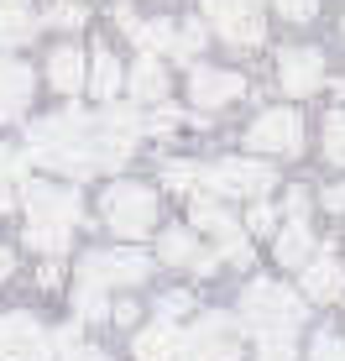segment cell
Masks as SVG:
<instances>
[{"label": "cell", "mask_w": 345, "mask_h": 361, "mask_svg": "<svg viewBox=\"0 0 345 361\" xmlns=\"http://www.w3.org/2000/svg\"><path fill=\"white\" fill-rule=\"evenodd\" d=\"M241 319L251 325L262 341H293V330L303 325V298L282 283H251L241 293Z\"/></svg>", "instance_id": "obj_2"}, {"label": "cell", "mask_w": 345, "mask_h": 361, "mask_svg": "<svg viewBox=\"0 0 345 361\" xmlns=\"http://www.w3.org/2000/svg\"><path fill=\"white\" fill-rule=\"evenodd\" d=\"M47 79H53V90L73 94V90H84V84H89V63H84L79 47H58V53L47 58Z\"/></svg>", "instance_id": "obj_16"}, {"label": "cell", "mask_w": 345, "mask_h": 361, "mask_svg": "<svg viewBox=\"0 0 345 361\" xmlns=\"http://www.w3.org/2000/svg\"><path fill=\"white\" fill-rule=\"evenodd\" d=\"M204 11H209V21L220 27V37L225 42H236V47H251V42H262V0H204Z\"/></svg>", "instance_id": "obj_5"}, {"label": "cell", "mask_w": 345, "mask_h": 361, "mask_svg": "<svg viewBox=\"0 0 345 361\" xmlns=\"http://www.w3.org/2000/svg\"><path fill=\"white\" fill-rule=\"evenodd\" d=\"M288 209H293V220H303V215H309V194L293 189V194H288Z\"/></svg>", "instance_id": "obj_38"}, {"label": "cell", "mask_w": 345, "mask_h": 361, "mask_svg": "<svg viewBox=\"0 0 345 361\" xmlns=\"http://www.w3.org/2000/svg\"><path fill=\"white\" fill-rule=\"evenodd\" d=\"M277 84L288 94H314L319 84H325V58H319L314 47H288V53L277 58Z\"/></svg>", "instance_id": "obj_12"}, {"label": "cell", "mask_w": 345, "mask_h": 361, "mask_svg": "<svg viewBox=\"0 0 345 361\" xmlns=\"http://www.w3.org/2000/svg\"><path fill=\"white\" fill-rule=\"evenodd\" d=\"M120 79H126V73H120V63H115L110 53H100V58L89 63V90L100 94V99H110V94H115V90H120Z\"/></svg>", "instance_id": "obj_23"}, {"label": "cell", "mask_w": 345, "mask_h": 361, "mask_svg": "<svg viewBox=\"0 0 345 361\" xmlns=\"http://www.w3.org/2000/svg\"><path fill=\"white\" fill-rule=\"evenodd\" d=\"M325 209H345V183H335V189H325Z\"/></svg>", "instance_id": "obj_39"}, {"label": "cell", "mask_w": 345, "mask_h": 361, "mask_svg": "<svg viewBox=\"0 0 345 361\" xmlns=\"http://www.w3.org/2000/svg\"><path fill=\"white\" fill-rule=\"evenodd\" d=\"M204 183L215 194H251V199H262L277 183V173L262 168V163H246V157H225V163L204 168Z\"/></svg>", "instance_id": "obj_7"}, {"label": "cell", "mask_w": 345, "mask_h": 361, "mask_svg": "<svg viewBox=\"0 0 345 361\" xmlns=\"http://www.w3.org/2000/svg\"><path fill=\"white\" fill-rule=\"evenodd\" d=\"M152 272V262H146L142 252H89L79 262V278L100 283V288H110V283H126V288H137V283Z\"/></svg>", "instance_id": "obj_9"}, {"label": "cell", "mask_w": 345, "mask_h": 361, "mask_svg": "<svg viewBox=\"0 0 345 361\" xmlns=\"http://www.w3.org/2000/svg\"><path fill=\"white\" fill-rule=\"evenodd\" d=\"M172 126H183L178 110H157V116H152V131H172Z\"/></svg>", "instance_id": "obj_37"}, {"label": "cell", "mask_w": 345, "mask_h": 361, "mask_svg": "<svg viewBox=\"0 0 345 361\" xmlns=\"http://www.w3.org/2000/svg\"><path fill=\"white\" fill-rule=\"evenodd\" d=\"M163 262H172V267L189 262L194 272H209V267H215V257H204L199 246H194L189 231H168V235H163Z\"/></svg>", "instance_id": "obj_19"}, {"label": "cell", "mask_w": 345, "mask_h": 361, "mask_svg": "<svg viewBox=\"0 0 345 361\" xmlns=\"http://www.w3.org/2000/svg\"><path fill=\"white\" fill-rule=\"evenodd\" d=\"M168 189H194V183H204V168H194V163H168Z\"/></svg>", "instance_id": "obj_28"}, {"label": "cell", "mask_w": 345, "mask_h": 361, "mask_svg": "<svg viewBox=\"0 0 345 361\" xmlns=\"http://www.w3.org/2000/svg\"><path fill=\"white\" fill-rule=\"evenodd\" d=\"M246 226H251V231H272V226H277L272 204H262V199H256V204H251V215H246Z\"/></svg>", "instance_id": "obj_33"}, {"label": "cell", "mask_w": 345, "mask_h": 361, "mask_svg": "<svg viewBox=\"0 0 345 361\" xmlns=\"http://www.w3.org/2000/svg\"><path fill=\"white\" fill-rule=\"evenodd\" d=\"M277 11H282L288 21H309V16H314V0H277Z\"/></svg>", "instance_id": "obj_34"}, {"label": "cell", "mask_w": 345, "mask_h": 361, "mask_svg": "<svg viewBox=\"0 0 345 361\" xmlns=\"http://www.w3.org/2000/svg\"><path fill=\"white\" fill-rule=\"evenodd\" d=\"M256 361H293V341H262V356Z\"/></svg>", "instance_id": "obj_35"}, {"label": "cell", "mask_w": 345, "mask_h": 361, "mask_svg": "<svg viewBox=\"0 0 345 361\" xmlns=\"http://www.w3.org/2000/svg\"><path fill=\"white\" fill-rule=\"evenodd\" d=\"M16 178H27V157L0 147V183H16Z\"/></svg>", "instance_id": "obj_29"}, {"label": "cell", "mask_w": 345, "mask_h": 361, "mask_svg": "<svg viewBox=\"0 0 345 361\" xmlns=\"http://www.w3.org/2000/svg\"><path fill=\"white\" fill-rule=\"evenodd\" d=\"M137 42L146 53H178V27H172V21H142Z\"/></svg>", "instance_id": "obj_22"}, {"label": "cell", "mask_w": 345, "mask_h": 361, "mask_svg": "<svg viewBox=\"0 0 345 361\" xmlns=\"http://www.w3.org/2000/svg\"><path fill=\"white\" fill-rule=\"evenodd\" d=\"M345 293V267L335 262L330 252H319L309 267H303V298H314V304H330V298Z\"/></svg>", "instance_id": "obj_15"}, {"label": "cell", "mask_w": 345, "mask_h": 361, "mask_svg": "<svg viewBox=\"0 0 345 361\" xmlns=\"http://www.w3.org/2000/svg\"><path fill=\"white\" fill-rule=\"evenodd\" d=\"M325 157L335 168H345V110H335V116L325 121Z\"/></svg>", "instance_id": "obj_26"}, {"label": "cell", "mask_w": 345, "mask_h": 361, "mask_svg": "<svg viewBox=\"0 0 345 361\" xmlns=\"http://www.w3.org/2000/svg\"><path fill=\"white\" fill-rule=\"evenodd\" d=\"M53 345H58V356H63V361H110L105 351H94V345H79V325H63L53 335Z\"/></svg>", "instance_id": "obj_24"}, {"label": "cell", "mask_w": 345, "mask_h": 361, "mask_svg": "<svg viewBox=\"0 0 345 361\" xmlns=\"http://www.w3.org/2000/svg\"><path fill=\"white\" fill-rule=\"evenodd\" d=\"M6 272H11V252L0 246V278H6Z\"/></svg>", "instance_id": "obj_41"}, {"label": "cell", "mask_w": 345, "mask_h": 361, "mask_svg": "<svg viewBox=\"0 0 345 361\" xmlns=\"http://www.w3.org/2000/svg\"><path fill=\"white\" fill-rule=\"evenodd\" d=\"M277 262L282 267H309L314 262V235L303 220H293L288 231H277Z\"/></svg>", "instance_id": "obj_17"}, {"label": "cell", "mask_w": 345, "mask_h": 361, "mask_svg": "<svg viewBox=\"0 0 345 361\" xmlns=\"http://www.w3.org/2000/svg\"><path fill=\"white\" fill-rule=\"evenodd\" d=\"M105 226L115 235H126V241H137L157 226V194L142 189V183H115V189L105 194Z\"/></svg>", "instance_id": "obj_3"}, {"label": "cell", "mask_w": 345, "mask_h": 361, "mask_svg": "<svg viewBox=\"0 0 345 361\" xmlns=\"http://www.w3.org/2000/svg\"><path fill=\"white\" fill-rule=\"evenodd\" d=\"M309 361H345V341H340V335H319Z\"/></svg>", "instance_id": "obj_30"}, {"label": "cell", "mask_w": 345, "mask_h": 361, "mask_svg": "<svg viewBox=\"0 0 345 361\" xmlns=\"http://www.w3.org/2000/svg\"><path fill=\"white\" fill-rule=\"evenodd\" d=\"M246 142L256 147V152H299L303 147V126H299V116L293 110H262L256 116V126L246 131Z\"/></svg>", "instance_id": "obj_10"}, {"label": "cell", "mask_w": 345, "mask_h": 361, "mask_svg": "<svg viewBox=\"0 0 345 361\" xmlns=\"http://www.w3.org/2000/svg\"><path fill=\"white\" fill-rule=\"evenodd\" d=\"M241 90H246L241 73H220V68H199V73L189 79V94H194V105H199V110L230 105V99H236Z\"/></svg>", "instance_id": "obj_14"}, {"label": "cell", "mask_w": 345, "mask_h": 361, "mask_svg": "<svg viewBox=\"0 0 345 361\" xmlns=\"http://www.w3.org/2000/svg\"><path fill=\"white\" fill-rule=\"evenodd\" d=\"M189 309H194V298H189V293H168V298H163V319H172V314H189Z\"/></svg>", "instance_id": "obj_36"}, {"label": "cell", "mask_w": 345, "mask_h": 361, "mask_svg": "<svg viewBox=\"0 0 345 361\" xmlns=\"http://www.w3.org/2000/svg\"><path fill=\"white\" fill-rule=\"evenodd\" d=\"M142 131L137 105H110L100 121H89L84 110H63L32 126V157L47 168H63L73 178H89L94 168H120Z\"/></svg>", "instance_id": "obj_1"}, {"label": "cell", "mask_w": 345, "mask_h": 361, "mask_svg": "<svg viewBox=\"0 0 345 361\" xmlns=\"http://www.w3.org/2000/svg\"><path fill=\"white\" fill-rule=\"evenodd\" d=\"M163 361H199V356L189 351V341H178V351H172V356H163Z\"/></svg>", "instance_id": "obj_40"}, {"label": "cell", "mask_w": 345, "mask_h": 361, "mask_svg": "<svg viewBox=\"0 0 345 361\" xmlns=\"http://www.w3.org/2000/svg\"><path fill=\"white\" fill-rule=\"evenodd\" d=\"M27 241L37 246V252H63V246H68V231H58V226H27Z\"/></svg>", "instance_id": "obj_27"}, {"label": "cell", "mask_w": 345, "mask_h": 361, "mask_svg": "<svg viewBox=\"0 0 345 361\" xmlns=\"http://www.w3.org/2000/svg\"><path fill=\"white\" fill-rule=\"evenodd\" d=\"M0 361H53V345L32 314H0Z\"/></svg>", "instance_id": "obj_8"}, {"label": "cell", "mask_w": 345, "mask_h": 361, "mask_svg": "<svg viewBox=\"0 0 345 361\" xmlns=\"http://www.w3.org/2000/svg\"><path fill=\"white\" fill-rule=\"evenodd\" d=\"M131 94L137 99H163L168 94V73H163V63H157L152 53L137 58V68H131Z\"/></svg>", "instance_id": "obj_21"}, {"label": "cell", "mask_w": 345, "mask_h": 361, "mask_svg": "<svg viewBox=\"0 0 345 361\" xmlns=\"http://www.w3.org/2000/svg\"><path fill=\"white\" fill-rule=\"evenodd\" d=\"M47 21H53V27H79V21H84V11H79V6H68V0H53Z\"/></svg>", "instance_id": "obj_32"}, {"label": "cell", "mask_w": 345, "mask_h": 361, "mask_svg": "<svg viewBox=\"0 0 345 361\" xmlns=\"http://www.w3.org/2000/svg\"><path fill=\"white\" fill-rule=\"evenodd\" d=\"M194 226L215 235V241L225 246V257H230V262H236V267H246V262H251V246H246V235L236 231V220H230L225 209L215 204V199H204V194L194 199Z\"/></svg>", "instance_id": "obj_11"}, {"label": "cell", "mask_w": 345, "mask_h": 361, "mask_svg": "<svg viewBox=\"0 0 345 361\" xmlns=\"http://www.w3.org/2000/svg\"><path fill=\"white\" fill-rule=\"evenodd\" d=\"M189 351L199 356V361H236L241 356V319H230V314H204L199 325H194L189 335Z\"/></svg>", "instance_id": "obj_6"}, {"label": "cell", "mask_w": 345, "mask_h": 361, "mask_svg": "<svg viewBox=\"0 0 345 361\" xmlns=\"http://www.w3.org/2000/svg\"><path fill=\"white\" fill-rule=\"evenodd\" d=\"M32 32H37V21H32V0H0V47L27 42Z\"/></svg>", "instance_id": "obj_18"}, {"label": "cell", "mask_w": 345, "mask_h": 361, "mask_svg": "<svg viewBox=\"0 0 345 361\" xmlns=\"http://www.w3.org/2000/svg\"><path fill=\"white\" fill-rule=\"evenodd\" d=\"M178 341H183V335L172 330L168 319H157V325H146V330L137 335V356H142V361H163V356L178 351Z\"/></svg>", "instance_id": "obj_20"}, {"label": "cell", "mask_w": 345, "mask_h": 361, "mask_svg": "<svg viewBox=\"0 0 345 361\" xmlns=\"http://www.w3.org/2000/svg\"><path fill=\"white\" fill-rule=\"evenodd\" d=\"M73 309H79V319H100V314H105V288H100V283H89V278H79Z\"/></svg>", "instance_id": "obj_25"}, {"label": "cell", "mask_w": 345, "mask_h": 361, "mask_svg": "<svg viewBox=\"0 0 345 361\" xmlns=\"http://www.w3.org/2000/svg\"><path fill=\"white\" fill-rule=\"evenodd\" d=\"M27 215L32 226H58V231H73V220L84 215L79 194L68 183H27Z\"/></svg>", "instance_id": "obj_4"}, {"label": "cell", "mask_w": 345, "mask_h": 361, "mask_svg": "<svg viewBox=\"0 0 345 361\" xmlns=\"http://www.w3.org/2000/svg\"><path fill=\"white\" fill-rule=\"evenodd\" d=\"M199 47H204V27H199V21H189V27L178 32V58H194Z\"/></svg>", "instance_id": "obj_31"}, {"label": "cell", "mask_w": 345, "mask_h": 361, "mask_svg": "<svg viewBox=\"0 0 345 361\" xmlns=\"http://www.w3.org/2000/svg\"><path fill=\"white\" fill-rule=\"evenodd\" d=\"M32 105V68L16 58H0V121H16Z\"/></svg>", "instance_id": "obj_13"}]
</instances>
